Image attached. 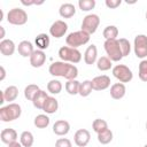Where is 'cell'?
I'll list each match as a JSON object with an SVG mask.
<instances>
[{
    "label": "cell",
    "instance_id": "obj_1",
    "mask_svg": "<svg viewBox=\"0 0 147 147\" xmlns=\"http://www.w3.org/2000/svg\"><path fill=\"white\" fill-rule=\"evenodd\" d=\"M48 72L54 77H62L67 80L76 79L78 76V69L75 64L63 62V61H55L53 62L49 68Z\"/></svg>",
    "mask_w": 147,
    "mask_h": 147
},
{
    "label": "cell",
    "instance_id": "obj_2",
    "mask_svg": "<svg viewBox=\"0 0 147 147\" xmlns=\"http://www.w3.org/2000/svg\"><path fill=\"white\" fill-rule=\"evenodd\" d=\"M22 114V108L18 103L11 102L0 108V119L2 122H11L17 119Z\"/></svg>",
    "mask_w": 147,
    "mask_h": 147
},
{
    "label": "cell",
    "instance_id": "obj_3",
    "mask_svg": "<svg viewBox=\"0 0 147 147\" xmlns=\"http://www.w3.org/2000/svg\"><path fill=\"white\" fill-rule=\"evenodd\" d=\"M59 57L63 62H68L71 64L79 63L82 61V53L77 48H72L69 46H62L59 49Z\"/></svg>",
    "mask_w": 147,
    "mask_h": 147
},
{
    "label": "cell",
    "instance_id": "obj_4",
    "mask_svg": "<svg viewBox=\"0 0 147 147\" xmlns=\"http://www.w3.org/2000/svg\"><path fill=\"white\" fill-rule=\"evenodd\" d=\"M103 47H105V51L107 53V56L111 60V62H118L123 59V54L121 51L118 39L106 40L103 44Z\"/></svg>",
    "mask_w": 147,
    "mask_h": 147
},
{
    "label": "cell",
    "instance_id": "obj_5",
    "mask_svg": "<svg viewBox=\"0 0 147 147\" xmlns=\"http://www.w3.org/2000/svg\"><path fill=\"white\" fill-rule=\"evenodd\" d=\"M88 41H90V34L83 30L71 32L65 38L67 45L69 47H72V48H78L79 46H83V45L87 44Z\"/></svg>",
    "mask_w": 147,
    "mask_h": 147
},
{
    "label": "cell",
    "instance_id": "obj_6",
    "mask_svg": "<svg viewBox=\"0 0 147 147\" xmlns=\"http://www.w3.org/2000/svg\"><path fill=\"white\" fill-rule=\"evenodd\" d=\"M7 21L13 25H24L28 22V14L24 9L13 8L7 13Z\"/></svg>",
    "mask_w": 147,
    "mask_h": 147
},
{
    "label": "cell",
    "instance_id": "obj_7",
    "mask_svg": "<svg viewBox=\"0 0 147 147\" xmlns=\"http://www.w3.org/2000/svg\"><path fill=\"white\" fill-rule=\"evenodd\" d=\"M111 72H113V76L116 79H118L119 83H123V84L131 82L133 78L132 70L125 64H116L111 69Z\"/></svg>",
    "mask_w": 147,
    "mask_h": 147
},
{
    "label": "cell",
    "instance_id": "obj_8",
    "mask_svg": "<svg viewBox=\"0 0 147 147\" xmlns=\"http://www.w3.org/2000/svg\"><path fill=\"white\" fill-rule=\"evenodd\" d=\"M133 51L137 57L145 60L147 56V36L137 34L133 40Z\"/></svg>",
    "mask_w": 147,
    "mask_h": 147
},
{
    "label": "cell",
    "instance_id": "obj_9",
    "mask_svg": "<svg viewBox=\"0 0 147 147\" xmlns=\"http://www.w3.org/2000/svg\"><path fill=\"white\" fill-rule=\"evenodd\" d=\"M99 24H100V17L96 14H88L83 18L82 30L91 36L98 30Z\"/></svg>",
    "mask_w": 147,
    "mask_h": 147
},
{
    "label": "cell",
    "instance_id": "obj_10",
    "mask_svg": "<svg viewBox=\"0 0 147 147\" xmlns=\"http://www.w3.org/2000/svg\"><path fill=\"white\" fill-rule=\"evenodd\" d=\"M67 30H68V24L62 20H57L51 25L49 34L54 38H61L65 34Z\"/></svg>",
    "mask_w": 147,
    "mask_h": 147
},
{
    "label": "cell",
    "instance_id": "obj_11",
    "mask_svg": "<svg viewBox=\"0 0 147 147\" xmlns=\"http://www.w3.org/2000/svg\"><path fill=\"white\" fill-rule=\"evenodd\" d=\"M91 140V133L86 129H79L74 134V141L78 147H85Z\"/></svg>",
    "mask_w": 147,
    "mask_h": 147
},
{
    "label": "cell",
    "instance_id": "obj_12",
    "mask_svg": "<svg viewBox=\"0 0 147 147\" xmlns=\"http://www.w3.org/2000/svg\"><path fill=\"white\" fill-rule=\"evenodd\" d=\"M110 77L107 75H100L92 79V87L94 91H103L110 86Z\"/></svg>",
    "mask_w": 147,
    "mask_h": 147
},
{
    "label": "cell",
    "instance_id": "obj_13",
    "mask_svg": "<svg viewBox=\"0 0 147 147\" xmlns=\"http://www.w3.org/2000/svg\"><path fill=\"white\" fill-rule=\"evenodd\" d=\"M46 62V54L44 51L40 49H34L32 55L30 56V64L33 68H40L45 64Z\"/></svg>",
    "mask_w": 147,
    "mask_h": 147
},
{
    "label": "cell",
    "instance_id": "obj_14",
    "mask_svg": "<svg viewBox=\"0 0 147 147\" xmlns=\"http://www.w3.org/2000/svg\"><path fill=\"white\" fill-rule=\"evenodd\" d=\"M126 87L123 83H115L110 86V96L114 100H121L125 96Z\"/></svg>",
    "mask_w": 147,
    "mask_h": 147
},
{
    "label": "cell",
    "instance_id": "obj_15",
    "mask_svg": "<svg viewBox=\"0 0 147 147\" xmlns=\"http://www.w3.org/2000/svg\"><path fill=\"white\" fill-rule=\"evenodd\" d=\"M70 131V124L68 121L59 119L53 124V132L56 136H65Z\"/></svg>",
    "mask_w": 147,
    "mask_h": 147
},
{
    "label": "cell",
    "instance_id": "obj_16",
    "mask_svg": "<svg viewBox=\"0 0 147 147\" xmlns=\"http://www.w3.org/2000/svg\"><path fill=\"white\" fill-rule=\"evenodd\" d=\"M16 45L11 39H3L0 41V52L5 56H11L15 53Z\"/></svg>",
    "mask_w": 147,
    "mask_h": 147
},
{
    "label": "cell",
    "instance_id": "obj_17",
    "mask_svg": "<svg viewBox=\"0 0 147 147\" xmlns=\"http://www.w3.org/2000/svg\"><path fill=\"white\" fill-rule=\"evenodd\" d=\"M17 52L23 57H30L32 55V53L34 52V48H33V45L31 41L22 40L17 46Z\"/></svg>",
    "mask_w": 147,
    "mask_h": 147
},
{
    "label": "cell",
    "instance_id": "obj_18",
    "mask_svg": "<svg viewBox=\"0 0 147 147\" xmlns=\"http://www.w3.org/2000/svg\"><path fill=\"white\" fill-rule=\"evenodd\" d=\"M84 61L86 64H94L98 61V48L94 44L90 45L84 53Z\"/></svg>",
    "mask_w": 147,
    "mask_h": 147
},
{
    "label": "cell",
    "instance_id": "obj_19",
    "mask_svg": "<svg viewBox=\"0 0 147 147\" xmlns=\"http://www.w3.org/2000/svg\"><path fill=\"white\" fill-rule=\"evenodd\" d=\"M0 138H1V141L3 144L9 145L14 141H17V132L11 127H7V129H3L1 131Z\"/></svg>",
    "mask_w": 147,
    "mask_h": 147
},
{
    "label": "cell",
    "instance_id": "obj_20",
    "mask_svg": "<svg viewBox=\"0 0 147 147\" xmlns=\"http://www.w3.org/2000/svg\"><path fill=\"white\" fill-rule=\"evenodd\" d=\"M59 14H60V16L63 17V18H70V17H72V16L76 14L75 5H74V3H70V2L62 3V5L60 6Z\"/></svg>",
    "mask_w": 147,
    "mask_h": 147
},
{
    "label": "cell",
    "instance_id": "obj_21",
    "mask_svg": "<svg viewBox=\"0 0 147 147\" xmlns=\"http://www.w3.org/2000/svg\"><path fill=\"white\" fill-rule=\"evenodd\" d=\"M48 96H49V95L47 94L46 91L39 90V91L37 92V94L34 95L33 100H32V105L34 106V108L42 110V108H44V106H45V102H46V100L48 99Z\"/></svg>",
    "mask_w": 147,
    "mask_h": 147
},
{
    "label": "cell",
    "instance_id": "obj_22",
    "mask_svg": "<svg viewBox=\"0 0 147 147\" xmlns=\"http://www.w3.org/2000/svg\"><path fill=\"white\" fill-rule=\"evenodd\" d=\"M34 44L37 46V49H40V51H45L49 47V44H51V39L48 37V34L46 33H39L36 39H34Z\"/></svg>",
    "mask_w": 147,
    "mask_h": 147
},
{
    "label": "cell",
    "instance_id": "obj_23",
    "mask_svg": "<svg viewBox=\"0 0 147 147\" xmlns=\"http://www.w3.org/2000/svg\"><path fill=\"white\" fill-rule=\"evenodd\" d=\"M57 109H59V101L54 96H48L42 110L46 114H55L57 111Z\"/></svg>",
    "mask_w": 147,
    "mask_h": 147
},
{
    "label": "cell",
    "instance_id": "obj_24",
    "mask_svg": "<svg viewBox=\"0 0 147 147\" xmlns=\"http://www.w3.org/2000/svg\"><path fill=\"white\" fill-rule=\"evenodd\" d=\"M3 95H5V100L9 103H11V101H15L16 98L18 96V88L15 85H9L5 91H3Z\"/></svg>",
    "mask_w": 147,
    "mask_h": 147
},
{
    "label": "cell",
    "instance_id": "obj_25",
    "mask_svg": "<svg viewBox=\"0 0 147 147\" xmlns=\"http://www.w3.org/2000/svg\"><path fill=\"white\" fill-rule=\"evenodd\" d=\"M49 122H51V119H49V117L46 114H39L33 119V124L38 129H45V127H47L49 125Z\"/></svg>",
    "mask_w": 147,
    "mask_h": 147
},
{
    "label": "cell",
    "instance_id": "obj_26",
    "mask_svg": "<svg viewBox=\"0 0 147 147\" xmlns=\"http://www.w3.org/2000/svg\"><path fill=\"white\" fill-rule=\"evenodd\" d=\"M79 86H80V82H78L77 79H71V80H67L64 87L65 91L70 94V95H76L79 93Z\"/></svg>",
    "mask_w": 147,
    "mask_h": 147
},
{
    "label": "cell",
    "instance_id": "obj_27",
    "mask_svg": "<svg viewBox=\"0 0 147 147\" xmlns=\"http://www.w3.org/2000/svg\"><path fill=\"white\" fill-rule=\"evenodd\" d=\"M20 142L22 144L23 147H32L34 142L33 134L30 131H23L20 136Z\"/></svg>",
    "mask_w": 147,
    "mask_h": 147
},
{
    "label": "cell",
    "instance_id": "obj_28",
    "mask_svg": "<svg viewBox=\"0 0 147 147\" xmlns=\"http://www.w3.org/2000/svg\"><path fill=\"white\" fill-rule=\"evenodd\" d=\"M111 67H113V63L108 56H101L96 61V68L100 71H108L111 69Z\"/></svg>",
    "mask_w": 147,
    "mask_h": 147
},
{
    "label": "cell",
    "instance_id": "obj_29",
    "mask_svg": "<svg viewBox=\"0 0 147 147\" xmlns=\"http://www.w3.org/2000/svg\"><path fill=\"white\" fill-rule=\"evenodd\" d=\"M93 91V87H92V80H84L80 83V86H79V95L85 98V96H88Z\"/></svg>",
    "mask_w": 147,
    "mask_h": 147
},
{
    "label": "cell",
    "instance_id": "obj_30",
    "mask_svg": "<svg viewBox=\"0 0 147 147\" xmlns=\"http://www.w3.org/2000/svg\"><path fill=\"white\" fill-rule=\"evenodd\" d=\"M47 91L52 94H59L62 91V83L59 79H52L47 83Z\"/></svg>",
    "mask_w": 147,
    "mask_h": 147
},
{
    "label": "cell",
    "instance_id": "obj_31",
    "mask_svg": "<svg viewBox=\"0 0 147 147\" xmlns=\"http://www.w3.org/2000/svg\"><path fill=\"white\" fill-rule=\"evenodd\" d=\"M103 37L106 40H109V39H116V37L118 36V29L117 26L115 25H108L103 29V32H102Z\"/></svg>",
    "mask_w": 147,
    "mask_h": 147
},
{
    "label": "cell",
    "instance_id": "obj_32",
    "mask_svg": "<svg viewBox=\"0 0 147 147\" xmlns=\"http://www.w3.org/2000/svg\"><path fill=\"white\" fill-rule=\"evenodd\" d=\"M92 129H93V131L98 134V133H100V132H102V131H105V130H107V129H109V127H108V123H107L105 119L96 118V119H94L93 123H92Z\"/></svg>",
    "mask_w": 147,
    "mask_h": 147
},
{
    "label": "cell",
    "instance_id": "obj_33",
    "mask_svg": "<svg viewBox=\"0 0 147 147\" xmlns=\"http://www.w3.org/2000/svg\"><path fill=\"white\" fill-rule=\"evenodd\" d=\"M113 140V132L110 129H107L100 133H98V141L101 145H107Z\"/></svg>",
    "mask_w": 147,
    "mask_h": 147
},
{
    "label": "cell",
    "instance_id": "obj_34",
    "mask_svg": "<svg viewBox=\"0 0 147 147\" xmlns=\"http://www.w3.org/2000/svg\"><path fill=\"white\" fill-rule=\"evenodd\" d=\"M39 90H40L39 86L36 85V84H30V85H28V86L24 88V96H25V99L32 101L33 98H34V95L37 94V92H38Z\"/></svg>",
    "mask_w": 147,
    "mask_h": 147
},
{
    "label": "cell",
    "instance_id": "obj_35",
    "mask_svg": "<svg viewBox=\"0 0 147 147\" xmlns=\"http://www.w3.org/2000/svg\"><path fill=\"white\" fill-rule=\"evenodd\" d=\"M138 76L140 80L147 83V60H141L138 67Z\"/></svg>",
    "mask_w": 147,
    "mask_h": 147
},
{
    "label": "cell",
    "instance_id": "obj_36",
    "mask_svg": "<svg viewBox=\"0 0 147 147\" xmlns=\"http://www.w3.org/2000/svg\"><path fill=\"white\" fill-rule=\"evenodd\" d=\"M78 7L82 11H90L95 7V0H79Z\"/></svg>",
    "mask_w": 147,
    "mask_h": 147
},
{
    "label": "cell",
    "instance_id": "obj_37",
    "mask_svg": "<svg viewBox=\"0 0 147 147\" xmlns=\"http://www.w3.org/2000/svg\"><path fill=\"white\" fill-rule=\"evenodd\" d=\"M118 42H119V46H121V51H122L123 57L127 56L130 54V52H131V44H130V41L126 38H119Z\"/></svg>",
    "mask_w": 147,
    "mask_h": 147
},
{
    "label": "cell",
    "instance_id": "obj_38",
    "mask_svg": "<svg viewBox=\"0 0 147 147\" xmlns=\"http://www.w3.org/2000/svg\"><path fill=\"white\" fill-rule=\"evenodd\" d=\"M55 147H72V144L68 138H59L55 141Z\"/></svg>",
    "mask_w": 147,
    "mask_h": 147
},
{
    "label": "cell",
    "instance_id": "obj_39",
    "mask_svg": "<svg viewBox=\"0 0 147 147\" xmlns=\"http://www.w3.org/2000/svg\"><path fill=\"white\" fill-rule=\"evenodd\" d=\"M121 3H122V0H106V1H105V5H106L108 8H110V9L117 8Z\"/></svg>",
    "mask_w": 147,
    "mask_h": 147
},
{
    "label": "cell",
    "instance_id": "obj_40",
    "mask_svg": "<svg viewBox=\"0 0 147 147\" xmlns=\"http://www.w3.org/2000/svg\"><path fill=\"white\" fill-rule=\"evenodd\" d=\"M8 147H23V146H22V144H21V142H18V141H14V142L9 144V145H8Z\"/></svg>",
    "mask_w": 147,
    "mask_h": 147
},
{
    "label": "cell",
    "instance_id": "obj_41",
    "mask_svg": "<svg viewBox=\"0 0 147 147\" xmlns=\"http://www.w3.org/2000/svg\"><path fill=\"white\" fill-rule=\"evenodd\" d=\"M0 70H1V77H0V80H3L5 77H6V70H5V68H3L2 65L0 67Z\"/></svg>",
    "mask_w": 147,
    "mask_h": 147
},
{
    "label": "cell",
    "instance_id": "obj_42",
    "mask_svg": "<svg viewBox=\"0 0 147 147\" xmlns=\"http://www.w3.org/2000/svg\"><path fill=\"white\" fill-rule=\"evenodd\" d=\"M24 6H31V5H36V1H24V0H22L21 1Z\"/></svg>",
    "mask_w": 147,
    "mask_h": 147
},
{
    "label": "cell",
    "instance_id": "obj_43",
    "mask_svg": "<svg viewBox=\"0 0 147 147\" xmlns=\"http://www.w3.org/2000/svg\"><path fill=\"white\" fill-rule=\"evenodd\" d=\"M0 31H1V34H0V38L3 40V38H5V28L3 26H0Z\"/></svg>",
    "mask_w": 147,
    "mask_h": 147
},
{
    "label": "cell",
    "instance_id": "obj_44",
    "mask_svg": "<svg viewBox=\"0 0 147 147\" xmlns=\"http://www.w3.org/2000/svg\"><path fill=\"white\" fill-rule=\"evenodd\" d=\"M2 17H3V11H2V9H0V21H2V20H3Z\"/></svg>",
    "mask_w": 147,
    "mask_h": 147
},
{
    "label": "cell",
    "instance_id": "obj_45",
    "mask_svg": "<svg viewBox=\"0 0 147 147\" xmlns=\"http://www.w3.org/2000/svg\"><path fill=\"white\" fill-rule=\"evenodd\" d=\"M146 21H147V10H146Z\"/></svg>",
    "mask_w": 147,
    "mask_h": 147
},
{
    "label": "cell",
    "instance_id": "obj_46",
    "mask_svg": "<svg viewBox=\"0 0 147 147\" xmlns=\"http://www.w3.org/2000/svg\"><path fill=\"white\" fill-rule=\"evenodd\" d=\"M146 130H147V122H146Z\"/></svg>",
    "mask_w": 147,
    "mask_h": 147
},
{
    "label": "cell",
    "instance_id": "obj_47",
    "mask_svg": "<svg viewBox=\"0 0 147 147\" xmlns=\"http://www.w3.org/2000/svg\"><path fill=\"white\" fill-rule=\"evenodd\" d=\"M144 147H147V144H146V145H145V146H144Z\"/></svg>",
    "mask_w": 147,
    "mask_h": 147
}]
</instances>
